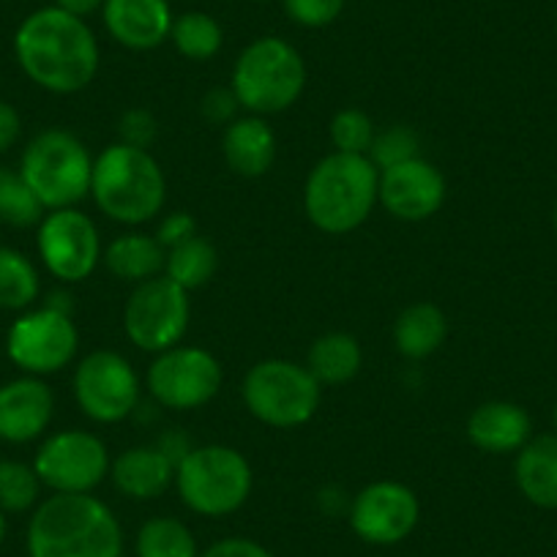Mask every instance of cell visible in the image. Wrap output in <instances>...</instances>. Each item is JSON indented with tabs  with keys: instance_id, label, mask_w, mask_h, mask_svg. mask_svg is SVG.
<instances>
[{
	"instance_id": "6da1fadb",
	"label": "cell",
	"mask_w": 557,
	"mask_h": 557,
	"mask_svg": "<svg viewBox=\"0 0 557 557\" xmlns=\"http://www.w3.org/2000/svg\"><path fill=\"white\" fill-rule=\"evenodd\" d=\"M14 58L25 77L41 90L72 96L99 74V41L83 17L58 7L36 9L14 34Z\"/></svg>"
},
{
	"instance_id": "7a4b0ae2",
	"label": "cell",
	"mask_w": 557,
	"mask_h": 557,
	"mask_svg": "<svg viewBox=\"0 0 557 557\" xmlns=\"http://www.w3.org/2000/svg\"><path fill=\"white\" fill-rule=\"evenodd\" d=\"M28 557H123V530L112 508L90 495H58L30 511Z\"/></svg>"
},
{
	"instance_id": "3957f363",
	"label": "cell",
	"mask_w": 557,
	"mask_h": 557,
	"mask_svg": "<svg viewBox=\"0 0 557 557\" xmlns=\"http://www.w3.org/2000/svg\"><path fill=\"white\" fill-rule=\"evenodd\" d=\"M380 202V170L369 157L329 153L304 184V211L325 235H347L372 216Z\"/></svg>"
},
{
	"instance_id": "277c9868",
	"label": "cell",
	"mask_w": 557,
	"mask_h": 557,
	"mask_svg": "<svg viewBox=\"0 0 557 557\" xmlns=\"http://www.w3.org/2000/svg\"><path fill=\"white\" fill-rule=\"evenodd\" d=\"M90 197L107 219L139 227L164 211L168 175L146 148L112 143L94 159Z\"/></svg>"
},
{
	"instance_id": "5b68a950",
	"label": "cell",
	"mask_w": 557,
	"mask_h": 557,
	"mask_svg": "<svg viewBox=\"0 0 557 557\" xmlns=\"http://www.w3.org/2000/svg\"><path fill=\"white\" fill-rule=\"evenodd\" d=\"M230 88L249 115H278L304 96L307 63L290 41L260 36L240 50Z\"/></svg>"
},
{
	"instance_id": "8992f818",
	"label": "cell",
	"mask_w": 557,
	"mask_h": 557,
	"mask_svg": "<svg viewBox=\"0 0 557 557\" xmlns=\"http://www.w3.org/2000/svg\"><path fill=\"white\" fill-rule=\"evenodd\" d=\"M175 490L200 517H230L251 497L255 473L238 448L224 443L191 446L175 468Z\"/></svg>"
},
{
	"instance_id": "52a82bcc",
	"label": "cell",
	"mask_w": 557,
	"mask_h": 557,
	"mask_svg": "<svg viewBox=\"0 0 557 557\" xmlns=\"http://www.w3.org/2000/svg\"><path fill=\"white\" fill-rule=\"evenodd\" d=\"M17 170L45 211L77 208L94 184V157L83 139L66 128H45L36 134L25 146Z\"/></svg>"
},
{
	"instance_id": "ba28073f",
	"label": "cell",
	"mask_w": 557,
	"mask_h": 557,
	"mask_svg": "<svg viewBox=\"0 0 557 557\" xmlns=\"http://www.w3.org/2000/svg\"><path fill=\"white\" fill-rule=\"evenodd\" d=\"M244 405L260 424L273 430H296L309 424L323 401V385L307 363L290 358H265L246 372Z\"/></svg>"
},
{
	"instance_id": "9c48e42d",
	"label": "cell",
	"mask_w": 557,
	"mask_h": 557,
	"mask_svg": "<svg viewBox=\"0 0 557 557\" xmlns=\"http://www.w3.org/2000/svg\"><path fill=\"white\" fill-rule=\"evenodd\" d=\"M79 329L72 312L55 307H30L7 331V356L23 374L47 377L77 358Z\"/></svg>"
},
{
	"instance_id": "30bf717a",
	"label": "cell",
	"mask_w": 557,
	"mask_h": 557,
	"mask_svg": "<svg viewBox=\"0 0 557 557\" xmlns=\"http://www.w3.org/2000/svg\"><path fill=\"white\" fill-rule=\"evenodd\" d=\"M189 293L164 273L134 285L126 309H123V331H126L128 342L153 356L181 345L189 331Z\"/></svg>"
},
{
	"instance_id": "8fae6325",
	"label": "cell",
	"mask_w": 557,
	"mask_h": 557,
	"mask_svg": "<svg viewBox=\"0 0 557 557\" xmlns=\"http://www.w3.org/2000/svg\"><path fill=\"white\" fill-rule=\"evenodd\" d=\"M222 383V363L206 347L175 345L157 352L148 367V394L164 410H200L216 399Z\"/></svg>"
},
{
	"instance_id": "7c38bea8",
	"label": "cell",
	"mask_w": 557,
	"mask_h": 557,
	"mask_svg": "<svg viewBox=\"0 0 557 557\" xmlns=\"http://www.w3.org/2000/svg\"><path fill=\"white\" fill-rule=\"evenodd\" d=\"M74 401L96 424H121L137 410L139 385L137 372L115 350H94L79 358L72 380Z\"/></svg>"
},
{
	"instance_id": "4fadbf2b",
	"label": "cell",
	"mask_w": 557,
	"mask_h": 557,
	"mask_svg": "<svg viewBox=\"0 0 557 557\" xmlns=\"http://www.w3.org/2000/svg\"><path fill=\"white\" fill-rule=\"evenodd\" d=\"M107 443L94 432L61 430L45 437L34 457L41 484L58 495H90L110 475Z\"/></svg>"
},
{
	"instance_id": "5bb4252c",
	"label": "cell",
	"mask_w": 557,
	"mask_h": 557,
	"mask_svg": "<svg viewBox=\"0 0 557 557\" xmlns=\"http://www.w3.org/2000/svg\"><path fill=\"white\" fill-rule=\"evenodd\" d=\"M36 251L41 265L63 285L85 282L104 257L99 227L79 208L47 211L36 227Z\"/></svg>"
},
{
	"instance_id": "9a60e30c",
	"label": "cell",
	"mask_w": 557,
	"mask_h": 557,
	"mask_svg": "<svg viewBox=\"0 0 557 557\" xmlns=\"http://www.w3.org/2000/svg\"><path fill=\"white\" fill-rule=\"evenodd\" d=\"M421 519L416 492L401 481H372L350 503V528L361 541L391 546L405 541Z\"/></svg>"
},
{
	"instance_id": "2e32d148",
	"label": "cell",
	"mask_w": 557,
	"mask_h": 557,
	"mask_svg": "<svg viewBox=\"0 0 557 557\" xmlns=\"http://www.w3.org/2000/svg\"><path fill=\"white\" fill-rule=\"evenodd\" d=\"M446 202V178L426 159L380 170V206L399 222H426Z\"/></svg>"
},
{
	"instance_id": "e0dca14e",
	"label": "cell",
	"mask_w": 557,
	"mask_h": 557,
	"mask_svg": "<svg viewBox=\"0 0 557 557\" xmlns=\"http://www.w3.org/2000/svg\"><path fill=\"white\" fill-rule=\"evenodd\" d=\"M55 416V394L45 377L20 374L0 385V441L28 446L47 435Z\"/></svg>"
},
{
	"instance_id": "ac0fdd59",
	"label": "cell",
	"mask_w": 557,
	"mask_h": 557,
	"mask_svg": "<svg viewBox=\"0 0 557 557\" xmlns=\"http://www.w3.org/2000/svg\"><path fill=\"white\" fill-rule=\"evenodd\" d=\"M101 20L117 45L134 52H148L170 39L175 14L170 0H104Z\"/></svg>"
},
{
	"instance_id": "d6986e66",
	"label": "cell",
	"mask_w": 557,
	"mask_h": 557,
	"mask_svg": "<svg viewBox=\"0 0 557 557\" xmlns=\"http://www.w3.org/2000/svg\"><path fill=\"white\" fill-rule=\"evenodd\" d=\"M468 441L486 454H517L533 437V421L517 401L492 399L468 418Z\"/></svg>"
},
{
	"instance_id": "ffe728a7",
	"label": "cell",
	"mask_w": 557,
	"mask_h": 557,
	"mask_svg": "<svg viewBox=\"0 0 557 557\" xmlns=\"http://www.w3.org/2000/svg\"><path fill=\"white\" fill-rule=\"evenodd\" d=\"M222 153L227 168L240 178H262L273 168L278 139L271 123L262 115L235 117L224 126Z\"/></svg>"
},
{
	"instance_id": "44dd1931",
	"label": "cell",
	"mask_w": 557,
	"mask_h": 557,
	"mask_svg": "<svg viewBox=\"0 0 557 557\" xmlns=\"http://www.w3.org/2000/svg\"><path fill=\"white\" fill-rule=\"evenodd\" d=\"M110 479L121 495L132 500H153L175 484V462L157 443L134 446L112 459Z\"/></svg>"
},
{
	"instance_id": "7402d4cb",
	"label": "cell",
	"mask_w": 557,
	"mask_h": 557,
	"mask_svg": "<svg viewBox=\"0 0 557 557\" xmlns=\"http://www.w3.org/2000/svg\"><path fill=\"white\" fill-rule=\"evenodd\" d=\"M513 479L533 506L557 511V432L535 435L517 451Z\"/></svg>"
},
{
	"instance_id": "603a6c76",
	"label": "cell",
	"mask_w": 557,
	"mask_h": 557,
	"mask_svg": "<svg viewBox=\"0 0 557 557\" xmlns=\"http://www.w3.org/2000/svg\"><path fill=\"white\" fill-rule=\"evenodd\" d=\"M448 339V318L437 304L418 301L399 312L394 323V345L407 361L435 356Z\"/></svg>"
},
{
	"instance_id": "cb8c5ba5",
	"label": "cell",
	"mask_w": 557,
	"mask_h": 557,
	"mask_svg": "<svg viewBox=\"0 0 557 557\" xmlns=\"http://www.w3.org/2000/svg\"><path fill=\"white\" fill-rule=\"evenodd\" d=\"M104 265L121 282L128 285H139L153 276L164 273V260H168V249L159 244L157 235L148 233H126L117 235L110 246L104 249Z\"/></svg>"
},
{
	"instance_id": "d4e9b609",
	"label": "cell",
	"mask_w": 557,
	"mask_h": 557,
	"mask_svg": "<svg viewBox=\"0 0 557 557\" xmlns=\"http://www.w3.org/2000/svg\"><path fill=\"white\" fill-rule=\"evenodd\" d=\"M363 350L361 342L345 331H331L318 336L309 347L307 369L320 385H345L361 372Z\"/></svg>"
},
{
	"instance_id": "484cf974",
	"label": "cell",
	"mask_w": 557,
	"mask_h": 557,
	"mask_svg": "<svg viewBox=\"0 0 557 557\" xmlns=\"http://www.w3.org/2000/svg\"><path fill=\"white\" fill-rule=\"evenodd\" d=\"M41 296V276L36 262L14 246H0V309L25 312Z\"/></svg>"
},
{
	"instance_id": "4316f807",
	"label": "cell",
	"mask_w": 557,
	"mask_h": 557,
	"mask_svg": "<svg viewBox=\"0 0 557 557\" xmlns=\"http://www.w3.org/2000/svg\"><path fill=\"white\" fill-rule=\"evenodd\" d=\"M219 268L216 246L202 235L184 240V244L168 249V260H164V276L173 278L175 285L184 287L186 293L200 290L208 285Z\"/></svg>"
},
{
	"instance_id": "83f0119b",
	"label": "cell",
	"mask_w": 557,
	"mask_h": 557,
	"mask_svg": "<svg viewBox=\"0 0 557 557\" xmlns=\"http://www.w3.org/2000/svg\"><path fill=\"white\" fill-rule=\"evenodd\" d=\"M170 41L184 55L186 61H211L213 55L222 52L224 30L216 17L206 12H184L175 17L173 30H170Z\"/></svg>"
},
{
	"instance_id": "f1b7e54d",
	"label": "cell",
	"mask_w": 557,
	"mask_h": 557,
	"mask_svg": "<svg viewBox=\"0 0 557 557\" xmlns=\"http://www.w3.org/2000/svg\"><path fill=\"white\" fill-rule=\"evenodd\" d=\"M137 557H200L197 539L181 519L153 517L137 533Z\"/></svg>"
},
{
	"instance_id": "f546056e",
	"label": "cell",
	"mask_w": 557,
	"mask_h": 557,
	"mask_svg": "<svg viewBox=\"0 0 557 557\" xmlns=\"http://www.w3.org/2000/svg\"><path fill=\"white\" fill-rule=\"evenodd\" d=\"M45 213V206L34 195L23 173L12 168H0V224L14 230L39 227Z\"/></svg>"
},
{
	"instance_id": "4dcf8cb0",
	"label": "cell",
	"mask_w": 557,
	"mask_h": 557,
	"mask_svg": "<svg viewBox=\"0 0 557 557\" xmlns=\"http://www.w3.org/2000/svg\"><path fill=\"white\" fill-rule=\"evenodd\" d=\"M45 484L36 473L34 462H20V459H0V511L7 513H28L39 506V497Z\"/></svg>"
},
{
	"instance_id": "1f68e13d",
	"label": "cell",
	"mask_w": 557,
	"mask_h": 557,
	"mask_svg": "<svg viewBox=\"0 0 557 557\" xmlns=\"http://www.w3.org/2000/svg\"><path fill=\"white\" fill-rule=\"evenodd\" d=\"M331 146L339 153H358V157H369V148L374 143V121L358 107H347L331 117Z\"/></svg>"
},
{
	"instance_id": "d6a6232c",
	"label": "cell",
	"mask_w": 557,
	"mask_h": 557,
	"mask_svg": "<svg viewBox=\"0 0 557 557\" xmlns=\"http://www.w3.org/2000/svg\"><path fill=\"white\" fill-rule=\"evenodd\" d=\"M418 151H421V143H418V134L410 126H391L385 132L374 134L369 159L377 170H388L394 164L407 162V159H416Z\"/></svg>"
},
{
	"instance_id": "836d02e7",
	"label": "cell",
	"mask_w": 557,
	"mask_h": 557,
	"mask_svg": "<svg viewBox=\"0 0 557 557\" xmlns=\"http://www.w3.org/2000/svg\"><path fill=\"white\" fill-rule=\"evenodd\" d=\"M347 0H285V12L301 28H325L345 12Z\"/></svg>"
},
{
	"instance_id": "e575fe53",
	"label": "cell",
	"mask_w": 557,
	"mask_h": 557,
	"mask_svg": "<svg viewBox=\"0 0 557 557\" xmlns=\"http://www.w3.org/2000/svg\"><path fill=\"white\" fill-rule=\"evenodd\" d=\"M117 134H121L117 143H126V146L134 148H146L148 151L159 134V123L157 117H153V112H148L146 107H132V110H126L121 115Z\"/></svg>"
},
{
	"instance_id": "d590c367",
	"label": "cell",
	"mask_w": 557,
	"mask_h": 557,
	"mask_svg": "<svg viewBox=\"0 0 557 557\" xmlns=\"http://www.w3.org/2000/svg\"><path fill=\"white\" fill-rule=\"evenodd\" d=\"M238 110L240 104L235 99L233 88H213L200 101L202 117L208 123H213V126H227V123H233L238 117Z\"/></svg>"
},
{
	"instance_id": "8d00e7d4",
	"label": "cell",
	"mask_w": 557,
	"mask_h": 557,
	"mask_svg": "<svg viewBox=\"0 0 557 557\" xmlns=\"http://www.w3.org/2000/svg\"><path fill=\"white\" fill-rule=\"evenodd\" d=\"M195 235H197V222H195V216L186 211L168 213L157 230V238L164 249H173V246L184 244V240L195 238Z\"/></svg>"
},
{
	"instance_id": "74e56055",
	"label": "cell",
	"mask_w": 557,
	"mask_h": 557,
	"mask_svg": "<svg viewBox=\"0 0 557 557\" xmlns=\"http://www.w3.org/2000/svg\"><path fill=\"white\" fill-rule=\"evenodd\" d=\"M200 557H273V552H268L257 541L233 535V539H222L216 544H211Z\"/></svg>"
},
{
	"instance_id": "f35d334b",
	"label": "cell",
	"mask_w": 557,
	"mask_h": 557,
	"mask_svg": "<svg viewBox=\"0 0 557 557\" xmlns=\"http://www.w3.org/2000/svg\"><path fill=\"white\" fill-rule=\"evenodd\" d=\"M20 134H23V117L12 101L0 99V157L17 146Z\"/></svg>"
},
{
	"instance_id": "ab89813d",
	"label": "cell",
	"mask_w": 557,
	"mask_h": 557,
	"mask_svg": "<svg viewBox=\"0 0 557 557\" xmlns=\"http://www.w3.org/2000/svg\"><path fill=\"white\" fill-rule=\"evenodd\" d=\"M55 7L63 9V12L74 14V17H88V14L101 12L104 0H55Z\"/></svg>"
},
{
	"instance_id": "60d3db41",
	"label": "cell",
	"mask_w": 557,
	"mask_h": 557,
	"mask_svg": "<svg viewBox=\"0 0 557 557\" xmlns=\"http://www.w3.org/2000/svg\"><path fill=\"white\" fill-rule=\"evenodd\" d=\"M7 533H9V519L7 513L0 511V546H3V541H7Z\"/></svg>"
},
{
	"instance_id": "b9f144b4",
	"label": "cell",
	"mask_w": 557,
	"mask_h": 557,
	"mask_svg": "<svg viewBox=\"0 0 557 557\" xmlns=\"http://www.w3.org/2000/svg\"><path fill=\"white\" fill-rule=\"evenodd\" d=\"M552 421H555V432H557V401H555V410H552Z\"/></svg>"
},
{
	"instance_id": "7bdbcfd3",
	"label": "cell",
	"mask_w": 557,
	"mask_h": 557,
	"mask_svg": "<svg viewBox=\"0 0 557 557\" xmlns=\"http://www.w3.org/2000/svg\"><path fill=\"white\" fill-rule=\"evenodd\" d=\"M552 222H555V233H557V202H555V213H552Z\"/></svg>"
},
{
	"instance_id": "ee69618b",
	"label": "cell",
	"mask_w": 557,
	"mask_h": 557,
	"mask_svg": "<svg viewBox=\"0 0 557 557\" xmlns=\"http://www.w3.org/2000/svg\"><path fill=\"white\" fill-rule=\"evenodd\" d=\"M555 28H557V12H555Z\"/></svg>"
}]
</instances>
